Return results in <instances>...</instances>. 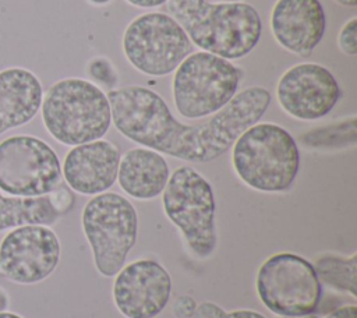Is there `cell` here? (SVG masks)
<instances>
[{
	"label": "cell",
	"mask_w": 357,
	"mask_h": 318,
	"mask_svg": "<svg viewBox=\"0 0 357 318\" xmlns=\"http://www.w3.org/2000/svg\"><path fill=\"white\" fill-rule=\"evenodd\" d=\"M166 10L191 43L226 60L247 56L258 45L262 33L259 13L243 1L167 0Z\"/></svg>",
	"instance_id": "cell-2"
},
{
	"label": "cell",
	"mask_w": 357,
	"mask_h": 318,
	"mask_svg": "<svg viewBox=\"0 0 357 318\" xmlns=\"http://www.w3.org/2000/svg\"><path fill=\"white\" fill-rule=\"evenodd\" d=\"M269 24L275 40L283 49L308 56L325 35L326 17L319 0H278Z\"/></svg>",
	"instance_id": "cell-14"
},
{
	"label": "cell",
	"mask_w": 357,
	"mask_h": 318,
	"mask_svg": "<svg viewBox=\"0 0 357 318\" xmlns=\"http://www.w3.org/2000/svg\"><path fill=\"white\" fill-rule=\"evenodd\" d=\"M89 3H92V4H95V6H103V4H107V3H110L112 0H88Z\"/></svg>",
	"instance_id": "cell-32"
},
{
	"label": "cell",
	"mask_w": 357,
	"mask_h": 318,
	"mask_svg": "<svg viewBox=\"0 0 357 318\" xmlns=\"http://www.w3.org/2000/svg\"><path fill=\"white\" fill-rule=\"evenodd\" d=\"M326 318H357V307L354 304L343 305L331 312Z\"/></svg>",
	"instance_id": "cell-26"
},
{
	"label": "cell",
	"mask_w": 357,
	"mask_h": 318,
	"mask_svg": "<svg viewBox=\"0 0 357 318\" xmlns=\"http://www.w3.org/2000/svg\"><path fill=\"white\" fill-rule=\"evenodd\" d=\"M170 170L166 159L149 148H132L120 156L117 181L135 199H152L162 194Z\"/></svg>",
	"instance_id": "cell-17"
},
{
	"label": "cell",
	"mask_w": 357,
	"mask_h": 318,
	"mask_svg": "<svg viewBox=\"0 0 357 318\" xmlns=\"http://www.w3.org/2000/svg\"><path fill=\"white\" fill-rule=\"evenodd\" d=\"M119 148L105 139L73 146L64 156L61 174L67 186L82 195L106 192L117 180Z\"/></svg>",
	"instance_id": "cell-15"
},
{
	"label": "cell",
	"mask_w": 357,
	"mask_h": 318,
	"mask_svg": "<svg viewBox=\"0 0 357 318\" xmlns=\"http://www.w3.org/2000/svg\"><path fill=\"white\" fill-rule=\"evenodd\" d=\"M61 179L60 159L46 141L26 134L0 141V191L6 195H47Z\"/></svg>",
	"instance_id": "cell-10"
},
{
	"label": "cell",
	"mask_w": 357,
	"mask_h": 318,
	"mask_svg": "<svg viewBox=\"0 0 357 318\" xmlns=\"http://www.w3.org/2000/svg\"><path fill=\"white\" fill-rule=\"evenodd\" d=\"M315 273L321 283L331 289L357 296V255L339 257L332 254L321 255L314 262Z\"/></svg>",
	"instance_id": "cell-19"
},
{
	"label": "cell",
	"mask_w": 357,
	"mask_h": 318,
	"mask_svg": "<svg viewBox=\"0 0 357 318\" xmlns=\"http://www.w3.org/2000/svg\"><path fill=\"white\" fill-rule=\"evenodd\" d=\"M223 1H226V3H231V1H238V0H223Z\"/></svg>",
	"instance_id": "cell-34"
},
{
	"label": "cell",
	"mask_w": 357,
	"mask_h": 318,
	"mask_svg": "<svg viewBox=\"0 0 357 318\" xmlns=\"http://www.w3.org/2000/svg\"><path fill=\"white\" fill-rule=\"evenodd\" d=\"M197 303L192 297L190 296H180L174 300L172 312L176 318H191L194 311H195Z\"/></svg>",
	"instance_id": "cell-24"
},
{
	"label": "cell",
	"mask_w": 357,
	"mask_h": 318,
	"mask_svg": "<svg viewBox=\"0 0 357 318\" xmlns=\"http://www.w3.org/2000/svg\"><path fill=\"white\" fill-rule=\"evenodd\" d=\"M337 46L347 56L357 54V18H350L339 31Z\"/></svg>",
	"instance_id": "cell-21"
},
{
	"label": "cell",
	"mask_w": 357,
	"mask_h": 318,
	"mask_svg": "<svg viewBox=\"0 0 357 318\" xmlns=\"http://www.w3.org/2000/svg\"><path fill=\"white\" fill-rule=\"evenodd\" d=\"M163 211L181 232L198 258H208L216 248L215 195L209 181L191 166H180L162 191Z\"/></svg>",
	"instance_id": "cell-6"
},
{
	"label": "cell",
	"mask_w": 357,
	"mask_h": 318,
	"mask_svg": "<svg viewBox=\"0 0 357 318\" xmlns=\"http://www.w3.org/2000/svg\"><path fill=\"white\" fill-rule=\"evenodd\" d=\"M231 165L238 179L262 192L287 191L300 169L293 135L275 123H255L233 142Z\"/></svg>",
	"instance_id": "cell-4"
},
{
	"label": "cell",
	"mask_w": 357,
	"mask_h": 318,
	"mask_svg": "<svg viewBox=\"0 0 357 318\" xmlns=\"http://www.w3.org/2000/svg\"><path fill=\"white\" fill-rule=\"evenodd\" d=\"M127 3H130L134 7H139V8H153V7H159L162 4H166L167 0H126Z\"/></svg>",
	"instance_id": "cell-28"
},
{
	"label": "cell",
	"mask_w": 357,
	"mask_h": 318,
	"mask_svg": "<svg viewBox=\"0 0 357 318\" xmlns=\"http://www.w3.org/2000/svg\"><path fill=\"white\" fill-rule=\"evenodd\" d=\"M40 116L57 142L75 146L102 139L112 124L106 93L82 78H63L43 91Z\"/></svg>",
	"instance_id": "cell-3"
},
{
	"label": "cell",
	"mask_w": 357,
	"mask_h": 318,
	"mask_svg": "<svg viewBox=\"0 0 357 318\" xmlns=\"http://www.w3.org/2000/svg\"><path fill=\"white\" fill-rule=\"evenodd\" d=\"M8 305H10V297H8V293L6 292V289L0 287V312L7 311Z\"/></svg>",
	"instance_id": "cell-29"
},
{
	"label": "cell",
	"mask_w": 357,
	"mask_h": 318,
	"mask_svg": "<svg viewBox=\"0 0 357 318\" xmlns=\"http://www.w3.org/2000/svg\"><path fill=\"white\" fill-rule=\"evenodd\" d=\"M123 52L139 73L162 77L174 73L192 52V45L184 29L169 14L145 13L127 25Z\"/></svg>",
	"instance_id": "cell-9"
},
{
	"label": "cell",
	"mask_w": 357,
	"mask_h": 318,
	"mask_svg": "<svg viewBox=\"0 0 357 318\" xmlns=\"http://www.w3.org/2000/svg\"><path fill=\"white\" fill-rule=\"evenodd\" d=\"M336 3H339L340 6H346V7H356L357 6V0H335Z\"/></svg>",
	"instance_id": "cell-30"
},
{
	"label": "cell",
	"mask_w": 357,
	"mask_h": 318,
	"mask_svg": "<svg viewBox=\"0 0 357 318\" xmlns=\"http://www.w3.org/2000/svg\"><path fill=\"white\" fill-rule=\"evenodd\" d=\"M225 318H266V317L252 310H236V311L226 312Z\"/></svg>",
	"instance_id": "cell-27"
},
{
	"label": "cell",
	"mask_w": 357,
	"mask_h": 318,
	"mask_svg": "<svg viewBox=\"0 0 357 318\" xmlns=\"http://www.w3.org/2000/svg\"><path fill=\"white\" fill-rule=\"evenodd\" d=\"M60 252L59 237L50 226L13 227L0 241V276L17 285L39 283L57 268Z\"/></svg>",
	"instance_id": "cell-11"
},
{
	"label": "cell",
	"mask_w": 357,
	"mask_h": 318,
	"mask_svg": "<svg viewBox=\"0 0 357 318\" xmlns=\"http://www.w3.org/2000/svg\"><path fill=\"white\" fill-rule=\"evenodd\" d=\"M276 98L289 116L311 121L326 116L336 106L340 86L335 75L322 64L298 63L279 78Z\"/></svg>",
	"instance_id": "cell-12"
},
{
	"label": "cell",
	"mask_w": 357,
	"mask_h": 318,
	"mask_svg": "<svg viewBox=\"0 0 357 318\" xmlns=\"http://www.w3.org/2000/svg\"><path fill=\"white\" fill-rule=\"evenodd\" d=\"M170 293V275L153 259L123 266L113 283V301L126 318H155L167 305Z\"/></svg>",
	"instance_id": "cell-13"
},
{
	"label": "cell",
	"mask_w": 357,
	"mask_h": 318,
	"mask_svg": "<svg viewBox=\"0 0 357 318\" xmlns=\"http://www.w3.org/2000/svg\"><path fill=\"white\" fill-rule=\"evenodd\" d=\"M81 223L98 272L116 276L137 240L135 208L117 192H100L85 204Z\"/></svg>",
	"instance_id": "cell-7"
},
{
	"label": "cell",
	"mask_w": 357,
	"mask_h": 318,
	"mask_svg": "<svg viewBox=\"0 0 357 318\" xmlns=\"http://www.w3.org/2000/svg\"><path fill=\"white\" fill-rule=\"evenodd\" d=\"M60 218L49 195L21 198L0 191V232L24 225L52 226Z\"/></svg>",
	"instance_id": "cell-18"
},
{
	"label": "cell",
	"mask_w": 357,
	"mask_h": 318,
	"mask_svg": "<svg viewBox=\"0 0 357 318\" xmlns=\"http://www.w3.org/2000/svg\"><path fill=\"white\" fill-rule=\"evenodd\" d=\"M43 86L39 77L20 66L0 70V135L28 124L40 110Z\"/></svg>",
	"instance_id": "cell-16"
},
{
	"label": "cell",
	"mask_w": 357,
	"mask_h": 318,
	"mask_svg": "<svg viewBox=\"0 0 357 318\" xmlns=\"http://www.w3.org/2000/svg\"><path fill=\"white\" fill-rule=\"evenodd\" d=\"M283 318H297V317H283Z\"/></svg>",
	"instance_id": "cell-35"
},
{
	"label": "cell",
	"mask_w": 357,
	"mask_h": 318,
	"mask_svg": "<svg viewBox=\"0 0 357 318\" xmlns=\"http://www.w3.org/2000/svg\"><path fill=\"white\" fill-rule=\"evenodd\" d=\"M0 318H24L15 312H8V311H4V312H0Z\"/></svg>",
	"instance_id": "cell-31"
},
{
	"label": "cell",
	"mask_w": 357,
	"mask_h": 318,
	"mask_svg": "<svg viewBox=\"0 0 357 318\" xmlns=\"http://www.w3.org/2000/svg\"><path fill=\"white\" fill-rule=\"evenodd\" d=\"M226 311L212 301H204L197 304L191 318H225Z\"/></svg>",
	"instance_id": "cell-25"
},
{
	"label": "cell",
	"mask_w": 357,
	"mask_h": 318,
	"mask_svg": "<svg viewBox=\"0 0 357 318\" xmlns=\"http://www.w3.org/2000/svg\"><path fill=\"white\" fill-rule=\"evenodd\" d=\"M241 74L230 60L202 50L190 53L172 81L177 112L191 120L218 113L237 93Z\"/></svg>",
	"instance_id": "cell-5"
},
{
	"label": "cell",
	"mask_w": 357,
	"mask_h": 318,
	"mask_svg": "<svg viewBox=\"0 0 357 318\" xmlns=\"http://www.w3.org/2000/svg\"><path fill=\"white\" fill-rule=\"evenodd\" d=\"M50 198V202L53 204V206L56 208V211L61 215L64 212H67L73 204H74V197L73 194L61 186H57L50 194H47Z\"/></svg>",
	"instance_id": "cell-23"
},
{
	"label": "cell",
	"mask_w": 357,
	"mask_h": 318,
	"mask_svg": "<svg viewBox=\"0 0 357 318\" xmlns=\"http://www.w3.org/2000/svg\"><path fill=\"white\" fill-rule=\"evenodd\" d=\"M304 318H318V317H315L312 314H308V315H304Z\"/></svg>",
	"instance_id": "cell-33"
},
{
	"label": "cell",
	"mask_w": 357,
	"mask_h": 318,
	"mask_svg": "<svg viewBox=\"0 0 357 318\" xmlns=\"http://www.w3.org/2000/svg\"><path fill=\"white\" fill-rule=\"evenodd\" d=\"M112 121L126 138L187 162L206 163L226 153L236 138L258 123L271 105V92L248 86L218 113L199 124L177 121L165 99L155 91L130 85L106 93Z\"/></svg>",
	"instance_id": "cell-1"
},
{
	"label": "cell",
	"mask_w": 357,
	"mask_h": 318,
	"mask_svg": "<svg viewBox=\"0 0 357 318\" xmlns=\"http://www.w3.org/2000/svg\"><path fill=\"white\" fill-rule=\"evenodd\" d=\"M257 293L273 314L304 317L317 310L322 285L310 261L297 254L279 252L259 266Z\"/></svg>",
	"instance_id": "cell-8"
},
{
	"label": "cell",
	"mask_w": 357,
	"mask_h": 318,
	"mask_svg": "<svg viewBox=\"0 0 357 318\" xmlns=\"http://www.w3.org/2000/svg\"><path fill=\"white\" fill-rule=\"evenodd\" d=\"M300 141L310 148H343L357 142V119L354 116L335 124L312 128L300 135Z\"/></svg>",
	"instance_id": "cell-20"
},
{
	"label": "cell",
	"mask_w": 357,
	"mask_h": 318,
	"mask_svg": "<svg viewBox=\"0 0 357 318\" xmlns=\"http://www.w3.org/2000/svg\"><path fill=\"white\" fill-rule=\"evenodd\" d=\"M113 64H110L106 59H93L88 64V73L100 84H106L113 86L116 84V74L113 71Z\"/></svg>",
	"instance_id": "cell-22"
}]
</instances>
